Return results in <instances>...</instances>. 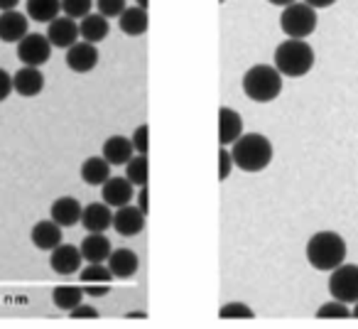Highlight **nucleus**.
Here are the masks:
<instances>
[{
    "label": "nucleus",
    "mask_w": 358,
    "mask_h": 329,
    "mask_svg": "<svg viewBox=\"0 0 358 329\" xmlns=\"http://www.w3.org/2000/svg\"><path fill=\"white\" fill-rule=\"evenodd\" d=\"M84 285H57L52 290V302H55L57 309H64V312H71L79 302H84Z\"/></svg>",
    "instance_id": "26"
},
{
    "label": "nucleus",
    "mask_w": 358,
    "mask_h": 329,
    "mask_svg": "<svg viewBox=\"0 0 358 329\" xmlns=\"http://www.w3.org/2000/svg\"><path fill=\"white\" fill-rule=\"evenodd\" d=\"M317 10L302 0L292 3V6L282 8V15H280V27L289 40H307L314 30H317Z\"/></svg>",
    "instance_id": "5"
},
{
    "label": "nucleus",
    "mask_w": 358,
    "mask_h": 329,
    "mask_svg": "<svg viewBox=\"0 0 358 329\" xmlns=\"http://www.w3.org/2000/svg\"><path fill=\"white\" fill-rule=\"evenodd\" d=\"M302 3H307V6H312L314 10H327V8H331L336 0H302Z\"/></svg>",
    "instance_id": "39"
},
{
    "label": "nucleus",
    "mask_w": 358,
    "mask_h": 329,
    "mask_svg": "<svg viewBox=\"0 0 358 329\" xmlns=\"http://www.w3.org/2000/svg\"><path fill=\"white\" fill-rule=\"evenodd\" d=\"M135 6H140V8H145V10H148L150 0H135Z\"/></svg>",
    "instance_id": "42"
},
{
    "label": "nucleus",
    "mask_w": 358,
    "mask_h": 329,
    "mask_svg": "<svg viewBox=\"0 0 358 329\" xmlns=\"http://www.w3.org/2000/svg\"><path fill=\"white\" fill-rule=\"evenodd\" d=\"M96 8L103 18H120V13L125 10V0H96Z\"/></svg>",
    "instance_id": "33"
},
{
    "label": "nucleus",
    "mask_w": 358,
    "mask_h": 329,
    "mask_svg": "<svg viewBox=\"0 0 358 329\" xmlns=\"http://www.w3.org/2000/svg\"><path fill=\"white\" fill-rule=\"evenodd\" d=\"M47 40L52 42V47L59 50H69L71 45L79 42V22L74 18L59 15L47 25Z\"/></svg>",
    "instance_id": "9"
},
{
    "label": "nucleus",
    "mask_w": 358,
    "mask_h": 329,
    "mask_svg": "<svg viewBox=\"0 0 358 329\" xmlns=\"http://www.w3.org/2000/svg\"><path fill=\"white\" fill-rule=\"evenodd\" d=\"M128 317H140V319H145V317H148V314H145V312H128Z\"/></svg>",
    "instance_id": "43"
},
{
    "label": "nucleus",
    "mask_w": 358,
    "mask_h": 329,
    "mask_svg": "<svg viewBox=\"0 0 358 329\" xmlns=\"http://www.w3.org/2000/svg\"><path fill=\"white\" fill-rule=\"evenodd\" d=\"M125 177L133 187H145L150 180V162L148 155H133V158L125 162Z\"/></svg>",
    "instance_id": "27"
},
{
    "label": "nucleus",
    "mask_w": 358,
    "mask_h": 329,
    "mask_svg": "<svg viewBox=\"0 0 358 329\" xmlns=\"http://www.w3.org/2000/svg\"><path fill=\"white\" fill-rule=\"evenodd\" d=\"M234 158H231V150L221 145L219 150V182H226L231 177V170H234Z\"/></svg>",
    "instance_id": "34"
},
{
    "label": "nucleus",
    "mask_w": 358,
    "mask_h": 329,
    "mask_svg": "<svg viewBox=\"0 0 358 329\" xmlns=\"http://www.w3.org/2000/svg\"><path fill=\"white\" fill-rule=\"evenodd\" d=\"M62 13V0H25V15L35 22L50 25Z\"/></svg>",
    "instance_id": "25"
},
{
    "label": "nucleus",
    "mask_w": 358,
    "mask_h": 329,
    "mask_svg": "<svg viewBox=\"0 0 358 329\" xmlns=\"http://www.w3.org/2000/svg\"><path fill=\"white\" fill-rule=\"evenodd\" d=\"M304 253H307V260L314 270L331 273L334 268L346 263L348 246H346V241H343V236L336 234V231H317V234H312V239L307 241Z\"/></svg>",
    "instance_id": "1"
},
{
    "label": "nucleus",
    "mask_w": 358,
    "mask_h": 329,
    "mask_svg": "<svg viewBox=\"0 0 358 329\" xmlns=\"http://www.w3.org/2000/svg\"><path fill=\"white\" fill-rule=\"evenodd\" d=\"M81 226L89 234H103L106 229L113 226V206H108L106 202H91L81 211Z\"/></svg>",
    "instance_id": "12"
},
{
    "label": "nucleus",
    "mask_w": 358,
    "mask_h": 329,
    "mask_svg": "<svg viewBox=\"0 0 358 329\" xmlns=\"http://www.w3.org/2000/svg\"><path fill=\"white\" fill-rule=\"evenodd\" d=\"M130 143H133L135 153L138 155H148V148H150V125L143 123L138 125V128L133 130V138H130Z\"/></svg>",
    "instance_id": "32"
},
{
    "label": "nucleus",
    "mask_w": 358,
    "mask_h": 329,
    "mask_svg": "<svg viewBox=\"0 0 358 329\" xmlns=\"http://www.w3.org/2000/svg\"><path fill=\"white\" fill-rule=\"evenodd\" d=\"M118 27H120V32H123V35H128V37L145 35V32H148V27H150L148 10H145V8H140V6L125 8V10L120 13V18H118Z\"/></svg>",
    "instance_id": "20"
},
{
    "label": "nucleus",
    "mask_w": 358,
    "mask_h": 329,
    "mask_svg": "<svg viewBox=\"0 0 358 329\" xmlns=\"http://www.w3.org/2000/svg\"><path fill=\"white\" fill-rule=\"evenodd\" d=\"M62 226L57 224V221L52 219H42L37 221L35 226H32L30 231V239H32V246H35L37 251H52L57 248V246L62 244Z\"/></svg>",
    "instance_id": "18"
},
{
    "label": "nucleus",
    "mask_w": 358,
    "mask_h": 329,
    "mask_svg": "<svg viewBox=\"0 0 358 329\" xmlns=\"http://www.w3.org/2000/svg\"><path fill=\"white\" fill-rule=\"evenodd\" d=\"M17 6H20V0H0V13L17 10Z\"/></svg>",
    "instance_id": "40"
},
{
    "label": "nucleus",
    "mask_w": 358,
    "mask_h": 329,
    "mask_svg": "<svg viewBox=\"0 0 358 329\" xmlns=\"http://www.w3.org/2000/svg\"><path fill=\"white\" fill-rule=\"evenodd\" d=\"M42 89H45V74H42L40 66L22 64L13 74V91L20 94L22 99H32V96L42 94Z\"/></svg>",
    "instance_id": "11"
},
{
    "label": "nucleus",
    "mask_w": 358,
    "mask_h": 329,
    "mask_svg": "<svg viewBox=\"0 0 358 329\" xmlns=\"http://www.w3.org/2000/svg\"><path fill=\"white\" fill-rule=\"evenodd\" d=\"M27 25H30V18L22 15L17 10H6L0 13V40L3 42H20L27 35Z\"/></svg>",
    "instance_id": "19"
},
{
    "label": "nucleus",
    "mask_w": 358,
    "mask_h": 329,
    "mask_svg": "<svg viewBox=\"0 0 358 329\" xmlns=\"http://www.w3.org/2000/svg\"><path fill=\"white\" fill-rule=\"evenodd\" d=\"M110 285H84V295H91V298H103L108 295Z\"/></svg>",
    "instance_id": "37"
},
{
    "label": "nucleus",
    "mask_w": 358,
    "mask_h": 329,
    "mask_svg": "<svg viewBox=\"0 0 358 329\" xmlns=\"http://www.w3.org/2000/svg\"><path fill=\"white\" fill-rule=\"evenodd\" d=\"M110 32V22L108 18H103L101 13H89L86 18H81L79 22V37L84 42H91V45H99L108 37Z\"/></svg>",
    "instance_id": "21"
},
{
    "label": "nucleus",
    "mask_w": 358,
    "mask_h": 329,
    "mask_svg": "<svg viewBox=\"0 0 358 329\" xmlns=\"http://www.w3.org/2000/svg\"><path fill=\"white\" fill-rule=\"evenodd\" d=\"M52 42L47 40V35L40 32H27L20 42H17V59L27 66H45L52 59Z\"/></svg>",
    "instance_id": "7"
},
{
    "label": "nucleus",
    "mask_w": 358,
    "mask_h": 329,
    "mask_svg": "<svg viewBox=\"0 0 358 329\" xmlns=\"http://www.w3.org/2000/svg\"><path fill=\"white\" fill-rule=\"evenodd\" d=\"M79 251H81V258H84L86 263H106L110 251H113V246H110L108 236L89 234L84 241H81Z\"/></svg>",
    "instance_id": "22"
},
{
    "label": "nucleus",
    "mask_w": 358,
    "mask_h": 329,
    "mask_svg": "<svg viewBox=\"0 0 358 329\" xmlns=\"http://www.w3.org/2000/svg\"><path fill=\"white\" fill-rule=\"evenodd\" d=\"M351 317L358 319V302H353V309H351Z\"/></svg>",
    "instance_id": "44"
},
{
    "label": "nucleus",
    "mask_w": 358,
    "mask_h": 329,
    "mask_svg": "<svg viewBox=\"0 0 358 329\" xmlns=\"http://www.w3.org/2000/svg\"><path fill=\"white\" fill-rule=\"evenodd\" d=\"M145 211H140V206L125 204L118 206L113 211V229L118 231L120 236H138L140 231L145 229Z\"/></svg>",
    "instance_id": "14"
},
{
    "label": "nucleus",
    "mask_w": 358,
    "mask_h": 329,
    "mask_svg": "<svg viewBox=\"0 0 358 329\" xmlns=\"http://www.w3.org/2000/svg\"><path fill=\"white\" fill-rule=\"evenodd\" d=\"M138 206H140V211H145V214L150 211V192H148V185L140 187V192H138Z\"/></svg>",
    "instance_id": "38"
},
{
    "label": "nucleus",
    "mask_w": 358,
    "mask_h": 329,
    "mask_svg": "<svg viewBox=\"0 0 358 329\" xmlns=\"http://www.w3.org/2000/svg\"><path fill=\"white\" fill-rule=\"evenodd\" d=\"M106 265L110 268V273H113L115 280H130L135 273H138L140 260L133 248H113L108 255V260H106Z\"/></svg>",
    "instance_id": "16"
},
{
    "label": "nucleus",
    "mask_w": 358,
    "mask_h": 329,
    "mask_svg": "<svg viewBox=\"0 0 358 329\" xmlns=\"http://www.w3.org/2000/svg\"><path fill=\"white\" fill-rule=\"evenodd\" d=\"M101 155L106 158V162L113 167V164H125L130 158L135 155V148L133 143H130V138H123V135H110L108 140L103 143V150H101Z\"/></svg>",
    "instance_id": "23"
},
{
    "label": "nucleus",
    "mask_w": 358,
    "mask_h": 329,
    "mask_svg": "<svg viewBox=\"0 0 358 329\" xmlns=\"http://www.w3.org/2000/svg\"><path fill=\"white\" fill-rule=\"evenodd\" d=\"M317 317L319 319H348L351 317V309H348L346 302L331 298L329 302H324L322 307L317 309Z\"/></svg>",
    "instance_id": "29"
},
{
    "label": "nucleus",
    "mask_w": 358,
    "mask_h": 329,
    "mask_svg": "<svg viewBox=\"0 0 358 329\" xmlns=\"http://www.w3.org/2000/svg\"><path fill=\"white\" fill-rule=\"evenodd\" d=\"M101 195H103L106 204L118 209V206H125L135 200V187L128 182V177H108L101 185Z\"/></svg>",
    "instance_id": "13"
},
{
    "label": "nucleus",
    "mask_w": 358,
    "mask_h": 329,
    "mask_svg": "<svg viewBox=\"0 0 358 329\" xmlns=\"http://www.w3.org/2000/svg\"><path fill=\"white\" fill-rule=\"evenodd\" d=\"M219 317L221 319H253L255 312H253V307L245 302H226L224 307L219 309Z\"/></svg>",
    "instance_id": "31"
},
{
    "label": "nucleus",
    "mask_w": 358,
    "mask_h": 329,
    "mask_svg": "<svg viewBox=\"0 0 358 329\" xmlns=\"http://www.w3.org/2000/svg\"><path fill=\"white\" fill-rule=\"evenodd\" d=\"M241 135H243V118H241V113L231 108V106H221L219 108V143L224 145V148H231Z\"/></svg>",
    "instance_id": "17"
},
{
    "label": "nucleus",
    "mask_w": 358,
    "mask_h": 329,
    "mask_svg": "<svg viewBox=\"0 0 358 329\" xmlns=\"http://www.w3.org/2000/svg\"><path fill=\"white\" fill-rule=\"evenodd\" d=\"M270 6H280V8H287L292 6V3H297V0H268Z\"/></svg>",
    "instance_id": "41"
},
{
    "label": "nucleus",
    "mask_w": 358,
    "mask_h": 329,
    "mask_svg": "<svg viewBox=\"0 0 358 329\" xmlns=\"http://www.w3.org/2000/svg\"><path fill=\"white\" fill-rule=\"evenodd\" d=\"M99 47L91 45V42L79 40L76 45H71L66 50V66H69L74 74H89L99 66Z\"/></svg>",
    "instance_id": "8"
},
{
    "label": "nucleus",
    "mask_w": 358,
    "mask_h": 329,
    "mask_svg": "<svg viewBox=\"0 0 358 329\" xmlns=\"http://www.w3.org/2000/svg\"><path fill=\"white\" fill-rule=\"evenodd\" d=\"M81 202L76 197H59V200L52 202L50 206V219L57 221L62 229H69V226H76L81 221Z\"/></svg>",
    "instance_id": "15"
},
{
    "label": "nucleus",
    "mask_w": 358,
    "mask_h": 329,
    "mask_svg": "<svg viewBox=\"0 0 358 329\" xmlns=\"http://www.w3.org/2000/svg\"><path fill=\"white\" fill-rule=\"evenodd\" d=\"M96 0H62V13L66 18H74V20H81L86 18L91 10H94Z\"/></svg>",
    "instance_id": "30"
},
{
    "label": "nucleus",
    "mask_w": 358,
    "mask_h": 329,
    "mask_svg": "<svg viewBox=\"0 0 358 329\" xmlns=\"http://www.w3.org/2000/svg\"><path fill=\"white\" fill-rule=\"evenodd\" d=\"M81 251L79 246L71 244H59L57 248L50 251V268L57 275H74L81 270Z\"/></svg>",
    "instance_id": "10"
},
{
    "label": "nucleus",
    "mask_w": 358,
    "mask_h": 329,
    "mask_svg": "<svg viewBox=\"0 0 358 329\" xmlns=\"http://www.w3.org/2000/svg\"><path fill=\"white\" fill-rule=\"evenodd\" d=\"M110 177V164L106 162L103 155H94L81 162V180L89 187H101Z\"/></svg>",
    "instance_id": "24"
},
{
    "label": "nucleus",
    "mask_w": 358,
    "mask_h": 329,
    "mask_svg": "<svg viewBox=\"0 0 358 329\" xmlns=\"http://www.w3.org/2000/svg\"><path fill=\"white\" fill-rule=\"evenodd\" d=\"M219 3H226V0H219Z\"/></svg>",
    "instance_id": "45"
},
{
    "label": "nucleus",
    "mask_w": 358,
    "mask_h": 329,
    "mask_svg": "<svg viewBox=\"0 0 358 329\" xmlns=\"http://www.w3.org/2000/svg\"><path fill=\"white\" fill-rule=\"evenodd\" d=\"M229 150L234 164L243 172H263L275 155L273 143L260 133H243Z\"/></svg>",
    "instance_id": "2"
},
{
    "label": "nucleus",
    "mask_w": 358,
    "mask_h": 329,
    "mask_svg": "<svg viewBox=\"0 0 358 329\" xmlns=\"http://www.w3.org/2000/svg\"><path fill=\"white\" fill-rule=\"evenodd\" d=\"M71 319H96L99 317V309L94 307V304H86V302H79L74 309L69 312Z\"/></svg>",
    "instance_id": "35"
},
{
    "label": "nucleus",
    "mask_w": 358,
    "mask_h": 329,
    "mask_svg": "<svg viewBox=\"0 0 358 329\" xmlns=\"http://www.w3.org/2000/svg\"><path fill=\"white\" fill-rule=\"evenodd\" d=\"M329 295L346 304L358 302V265L341 263L329 275Z\"/></svg>",
    "instance_id": "6"
},
{
    "label": "nucleus",
    "mask_w": 358,
    "mask_h": 329,
    "mask_svg": "<svg viewBox=\"0 0 358 329\" xmlns=\"http://www.w3.org/2000/svg\"><path fill=\"white\" fill-rule=\"evenodd\" d=\"M243 94L255 104H270L282 94V74L275 64H255L243 74Z\"/></svg>",
    "instance_id": "4"
},
{
    "label": "nucleus",
    "mask_w": 358,
    "mask_h": 329,
    "mask_svg": "<svg viewBox=\"0 0 358 329\" xmlns=\"http://www.w3.org/2000/svg\"><path fill=\"white\" fill-rule=\"evenodd\" d=\"M314 62H317V57H314V50L307 40H285L275 50V69L289 79L307 76L314 69Z\"/></svg>",
    "instance_id": "3"
},
{
    "label": "nucleus",
    "mask_w": 358,
    "mask_h": 329,
    "mask_svg": "<svg viewBox=\"0 0 358 329\" xmlns=\"http://www.w3.org/2000/svg\"><path fill=\"white\" fill-rule=\"evenodd\" d=\"M13 94V76L6 69H0V101H6Z\"/></svg>",
    "instance_id": "36"
},
{
    "label": "nucleus",
    "mask_w": 358,
    "mask_h": 329,
    "mask_svg": "<svg viewBox=\"0 0 358 329\" xmlns=\"http://www.w3.org/2000/svg\"><path fill=\"white\" fill-rule=\"evenodd\" d=\"M79 280L81 285H110L115 278L106 263H86L79 270Z\"/></svg>",
    "instance_id": "28"
}]
</instances>
